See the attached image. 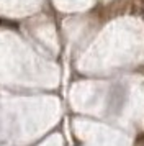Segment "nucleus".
Instances as JSON below:
<instances>
[{
  "mask_svg": "<svg viewBox=\"0 0 144 146\" xmlns=\"http://www.w3.org/2000/svg\"><path fill=\"white\" fill-rule=\"evenodd\" d=\"M139 2H141V3H143V5H144V0H139Z\"/></svg>",
  "mask_w": 144,
  "mask_h": 146,
  "instance_id": "obj_2",
  "label": "nucleus"
},
{
  "mask_svg": "<svg viewBox=\"0 0 144 146\" xmlns=\"http://www.w3.org/2000/svg\"><path fill=\"white\" fill-rule=\"evenodd\" d=\"M136 145H137V146H144V133H143V135H139V136H137V139H136Z\"/></svg>",
  "mask_w": 144,
  "mask_h": 146,
  "instance_id": "obj_1",
  "label": "nucleus"
}]
</instances>
